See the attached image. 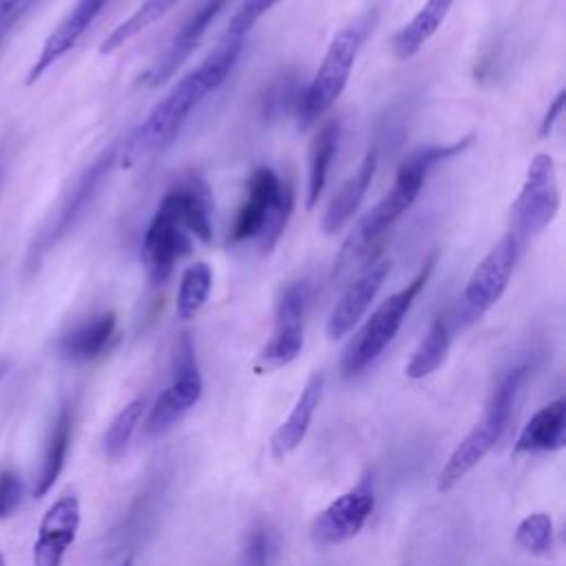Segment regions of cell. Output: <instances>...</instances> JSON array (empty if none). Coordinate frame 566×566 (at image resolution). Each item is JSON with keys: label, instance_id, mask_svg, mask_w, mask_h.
<instances>
[{"label": "cell", "instance_id": "6da1fadb", "mask_svg": "<svg viewBox=\"0 0 566 566\" xmlns=\"http://www.w3.org/2000/svg\"><path fill=\"white\" fill-rule=\"evenodd\" d=\"M214 199L199 172L177 177L164 197L142 239V265L150 285H164L177 261L192 252V241L212 239Z\"/></svg>", "mask_w": 566, "mask_h": 566}, {"label": "cell", "instance_id": "7a4b0ae2", "mask_svg": "<svg viewBox=\"0 0 566 566\" xmlns=\"http://www.w3.org/2000/svg\"><path fill=\"white\" fill-rule=\"evenodd\" d=\"M241 38H226L195 69L172 84L144 122L126 137L124 146H119L126 166L148 153L164 150L179 135L190 113L206 99V95L223 84L241 53Z\"/></svg>", "mask_w": 566, "mask_h": 566}, {"label": "cell", "instance_id": "3957f363", "mask_svg": "<svg viewBox=\"0 0 566 566\" xmlns=\"http://www.w3.org/2000/svg\"><path fill=\"white\" fill-rule=\"evenodd\" d=\"M469 142H471V137L449 144V146L420 148L413 155H409L400 164L391 188L376 201V206L371 210H367L363 214V219L356 223V228L343 243L336 268H334V276L340 274L343 270H349L352 263L360 261L363 254H367L376 245V241L382 239V234L411 208V203L418 199V195L424 186L429 168L451 155L462 153V148H467Z\"/></svg>", "mask_w": 566, "mask_h": 566}, {"label": "cell", "instance_id": "277c9868", "mask_svg": "<svg viewBox=\"0 0 566 566\" xmlns=\"http://www.w3.org/2000/svg\"><path fill=\"white\" fill-rule=\"evenodd\" d=\"M294 210V188L270 166H254L245 181V197L228 232V243L259 239V250L270 254Z\"/></svg>", "mask_w": 566, "mask_h": 566}, {"label": "cell", "instance_id": "5b68a950", "mask_svg": "<svg viewBox=\"0 0 566 566\" xmlns=\"http://www.w3.org/2000/svg\"><path fill=\"white\" fill-rule=\"evenodd\" d=\"M371 27H374V13L367 11L334 35L314 77L298 95L294 115L301 130H307L310 126H314L318 117H323L332 108V104L340 97Z\"/></svg>", "mask_w": 566, "mask_h": 566}, {"label": "cell", "instance_id": "8992f818", "mask_svg": "<svg viewBox=\"0 0 566 566\" xmlns=\"http://www.w3.org/2000/svg\"><path fill=\"white\" fill-rule=\"evenodd\" d=\"M526 378V367H513L509 369L495 385L484 416L482 420L458 442V447L451 451L449 460L444 462V467L438 473V484L436 489L440 493L451 491L469 471H473L482 458L495 447V442L502 438L509 420H511V411L517 398V391L522 387Z\"/></svg>", "mask_w": 566, "mask_h": 566}, {"label": "cell", "instance_id": "52a82bcc", "mask_svg": "<svg viewBox=\"0 0 566 566\" xmlns=\"http://www.w3.org/2000/svg\"><path fill=\"white\" fill-rule=\"evenodd\" d=\"M433 265H436V252L427 256L422 268L416 272V276L405 287H400L398 292L387 296L374 310V314L354 334V338L349 340V345L343 354V360H340L343 376H347V378L358 376L363 369H367L387 349V345L396 338V334H398L405 316L409 314L413 301L424 290V285H427L431 272H433Z\"/></svg>", "mask_w": 566, "mask_h": 566}, {"label": "cell", "instance_id": "ba28073f", "mask_svg": "<svg viewBox=\"0 0 566 566\" xmlns=\"http://www.w3.org/2000/svg\"><path fill=\"white\" fill-rule=\"evenodd\" d=\"M119 155V146L111 144L108 148H104L77 177V181L73 184V188L66 192L64 201L57 206V210L42 223V228L38 230V234L33 237L27 256H24V270L29 274H33L42 259L73 230V226L80 221V217L84 214V210L91 206V201L95 199L97 190L102 188L104 179L108 177V172L115 166V159Z\"/></svg>", "mask_w": 566, "mask_h": 566}, {"label": "cell", "instance_id": "9c48e42d", "mask_svg": "<svg viewBox=\"0 0 566 566\" xmlns=\"http://www.w3.org/2000/svg\"><path fill=\"white\" fill-rule=\"evenodd\" d=\"M524 243L509 230L475 265L471 272L458 310L453 312L455 325H471L484 316L504 294L513 279V270Z\"/></svg>", "mask_w": 566, "mask_h": 566}, {"label": "cell", "instance_id": "30bf717a", "mask_svg": "<svg viewBox=\"0 0 566 566\" xmlns=\"http://www.w3.org/2000/svg\"><path fill=\"white\" fill-rule=\"evenodd\" d=\"M559 210V186L555 159L539 153L531 159L520 195L513 201L511 232L526 243L531 237L539 234Z\"/></svg>", "mask_w": 566, "mask_h": 566}, {"label": "cell", "instance_id": "8fae6325", "mask_svg": "<svg viewBox=\"0 0 566 566\" xmlns=\"http://www.w3.org/2000/svg\"><path fill=\"white\" fill-rule=\"evenodd\" d=\"M310 287L305 279H294L283 285L274 307L272 334L256 356L259 371H272L290 365L303 349L305 310Z\"/></svg>", "mask_w": 566, "mask_h": 566}, {"label": "cell", "instance_id": "7c38bea8", "mask_svg": "<svg viewBox=\"0 0 566 566\" xmlns=\"http://www.w3.org/2000/svg\"><path fill=\"white\" fill-rule=\"evenodd\" d=\"M374 506H376L374 480L365 475L358 484L340 493L314 517L310 526L312 542L318 548H327L356 537L367 524V520L371 517Z\"/></svg>", "mask_w": 566, "mask_h": 566}, {"label": "cell", "instance_id": "4fadbf2b", "mask_svg": "<svg viewBox=\"0 0 566 566\" xmlns=\"http://www.w3.org/2000/svg\"><path fill=\"white\" fill-rule=\"evenodd\" d=\"M203 380L197 367L195 349L188 334L181 336L175 356V374L170 385L157 396L146 418V433H164L184 418L201 398Z\"/></svg>", "mask_w": 566, "mask_h": 566}, {"label": "cell", "instance_id": "5bb4252c", "mask_svg": "<svg viewBox=\"0 0 566 566\" xmlns=\"http://www.w3.org/2000/svg\"><path fill=\"white\" fill-rule=\"evenodd\" d=\"M228 4V0H201L197 9L186 18V22L179 27V31L170 38L164 53L150 64V69L144 73L142 82L150 88L164 84L175 75V71L190 57V53L197 49V44L203 40L210 24L217 20L221 9Z\"/></svg>", "mask_w": 566, "mask_h": 566}, {"label": "cell", "instance_id": "9a60e30c", "mask_svg": "<svg viewBox=\"0 0 566 566\" xmlns=\"http://www.w3.org/2000/svg\"><path fill=\"white\" fill-rule=\"evenodd\" d=\"M80 522L82 511L77 495H60L38 524V535L33 542V566H62L66 551L77 537Z\"/></svg>", "mask_w": 566, "mask_h": 566}, {"label": "cell", "instance_id": "2e32d148", "mask_svg": "<svg viewBox=\"0 0 566 566\" xmlns=\"http://www.w3.org/2000/svg\"><path fill=\"white\" fill-rule=\"evenodd\" d=\"M389 272H391V259H387V256L376 259L345 290V294L338 298V303L334 305V310L329 312L327 323H325V334L329 340L345 338L358 325V321L365 316L367 307L376 298V294L382 287Z\"/></svg>", "mask_w": 566, "mask_h": 566}, {"label": "cell", "instance_id": "e0dca14e", "mask_svg": "<svg viewBox=\"0 0 566 566\" xmlns=\"http://www.w3.org/2000/svg\"><path fill=\"white\" fill-rule=\"evenodd\" d=\"M108 2L111 0H77L66 13V18L44 40L42 51L27 75V84L38 82L62 55H66L77 44V40L88 31L93 20L104 11Z\"/></svg>", "mask_w": 566, "mask_h": 566}, {"label": "cell", "instance_id": "ac0fdd59", "mask_svg": "<svg viewBox=\"0 0 566 566\" xmlns=\"http://www.w3.org/2000/svg\"><path fill=\"white\" fill-rule=\"evenodd\" d=\"M323 385H325V376L321 371L312 374L310 380L305 382L301 396L296 398L292 411L287 413V418L276 427V431L270 438V451L274 460H285L290 453H294L301 442L305 440L314 413L318 409L321 402V394H323Z\"/></svg>", "mask_w": 566, "mask_h": 566}, {"label": "cell", "instance_id": "d6986e66", "mask_svg": "<svg viewBox=\"0 0 566 566\" xmlns=\"http://www.w3.org/2000/svg\"><path fill=\"white\" fill-rule=\"evenodd\" d=\"M376 164H378V153H376V148H371V150H367V155L363 157L358 168L334 192V197L329 199V203L323 212V219H321V228L327 237L343 230L347 226V221L354 217V212L358 210L360 201L365 199V195L371 186V179L376 175Z\"/></svg>", "mask_w": 566, "mask_h": 566}, {"label": "cell", "instance_id": "ffe728a7", "mask_svg": "<svg viewBox=\"0 0 566 566\" xmlns=\"http://www.w3.org/2000/svg\"><path fill=\"white\" fill-rule=\"evenodd\" d=\"M117 338L115 312H99L71 327L60 338V354L71 363H88L104 356Z\"/></svg>", "mask_w": 566, "mask_h": 566}, {"label": "cell", "instance_id": "44dd1931", "mask_svg": "<svg viewBox=\"0 0 566 566\" xmlns=\"http://www.w3.org/2000/svg\"><path fill=\"white\" fill-rule=\"evenodd\" d=\"M566 444V400L557 398L535 411L522 427L513 453H548Z\"/></svg>", "mask_w": 566, "mask_h": 566}, {"label": "cell", "instance_id": "7402d4cb", "mask_svg": "<svg viewBox=\"0 0 566 566\" xmlns=\"http://www.w3.org/2000/svg\"><path fill=\"white\" fill-rule=\"evenodd\" d=\"M71 433H73V409L71 405H62L60 411L55 413L46 442H44V451L35 471V480H33V497L40 500L44 497L57 482L64 462H66V453H69V444H71Z\"/></svg>", "mask_w": 566, "mask_h": 566}, {"label": "cell", "instance_id": "603a6c76", "mask_svg": "<svg viewBox=\"0 0 566 566\" xmlns=\"http://www.w3.org/2000/svg\"><path fill=\"white\" fill-rule=\"evenodd\" d=\"M453 312H440L431 323L409 363L405 365V376L411 380H422L438 371L449 356L453 332H455Z\"/></svg>", "mask_w": 566, "mask_h": 566}, {"label": "cell", "instance_id": "cb8c5ba5", "mask_svg": "<svg viewBox=\"0 0 566 566\" xmlns=\"http://www.w3.org/2000/svg\"><path fill=\"white\" fill-rule=\"evenodd\" d=\"M453 2L455 0H424L418 13L391 38V53L396 55V60L413 57L433 38Z\"/></svg>", "mask_w": 566, "mask_h": 566}, {"label": "cell", "instance_id": "d4e9b609", "mask_svg": "<svg viewBox=\"0 0 566 566\" xmlns=\"http://www.w3.org/2000/svg\"><path fill=\"white\" fill-rule=\"evenodd\" d=\"M340 122L327 119L312 137L307 153V208H314L329 177L332 161L338 153Z\"/></svg>", "mask_w": 566, "mask_h": 566}, {"label": "cell", "instance_id": "484cf974", "mask_svg": "<svg viewBox=\"0 0 566 566\" xmlns=\"http://www.w3.org/2000/svg\"><path fill=\"white\" fill-rule=\"evenodd\" d=\"M212 292V268L206 261H195L188 265L179 279L175 312L181 321L195 318V314L206 305Z\"/></svg>", "mask_w": 566, "mask_h": 566}, {"label": "cell", "instance_id": "4316f807", "mask_svg": "<svg viewBox=\"0 0 566 566\" xmlns=\"http://www.w3.org/2000/svg\"><path fill=\"white\" fill-rule=\"evenodd\" d=\"M179 0H144L124 22H119L102 42L99 53H113L122 49L126 42H130L135 35H139L144 29H148L153 22H157L161 15H166Z\"/></svg>", "mask_w": 566, "mask_h": 566}, {"label": "cell", "instance_id": "83f0119b", "mask_svg": "<svg viewBox=\"0 0 566 566\" xmlns=\"http://www.w3.org/2000/svg\"><path fill=\"white\" fill-rule=\"evenodd\" d=\"M144 398H135L113 418L102 438V449L108 460H119L126 453L128 442L144 416Z\"/></svg>", "mask_w": 566, "mask_h": 566}, {"label": "cell", "instance_id": "f1b7e54d", "mask_svg": "<svg viewBox=\"0 0 566 566\" xmlns=\"http://www.w3.org/2000/svg\"><path fill=\"white\" fill-rule=\"evenodd\" d=\"M515 544L528 555H548L553 548V520L548 513H531L515 526Z\"/></svg>", "mask_w": 566, "mask_h": 566}, {"label": "cell", "instance_id": "f546056e", "mask_svg": "<svg viewBox=\"0 0 566 566\" xmlns=\"http://www.w3.org/2000/svg\"><path fill=\"white\" fill-rule=\"evenodd\" d=\"M281 0H243L232 13L226 38H243Z\"/></svg>", "mask_w": 566, "mask_h": 566}, {"label": "cell", "instance_id": "4dcf8cb0", "mask_svg": "<svg viewBox=\"0 0 566 566\" xmlns=\"http://www.w3.org/2000/svg\"><path fill=\"white\" fill-rule=\"evenodd\" d=\"M27 495L22 475L13 467L0 469V520L11 517Z\"/></svg>", "mask_w": 566, "mask_h": 566}, {"label": "cell", "instance_id": "1f68e13d", "mask_svg": "<svg viewBox=\"0 0 566 566\" xmlns=\"http://www.w3.org/2000/svg\"><path fill=\"white\" fill-rule=\"evenodd\" d=\"M272 548H274V544H272L268 531L252 533L248 548H245V566H268Z\"/></svg>", "mask_w": 566, "mask_h": 566}, {"label": "cell", "instance_id": "d6a6232c", "mask_svg": "<svg viewBox=\"0 0 566 566\" xmlns=\"http://www.w3.org/2000/svg\"><path fill=\"white\" fill-rule=\"evenodd\" d=\"M33 4L35 0H0V42Z\"/></svg>", "mask_w": 566, "mask_h": 566}, {"label": "cell", "instance_id": "836d02e7", "mask_svg": "<svg viewBox=\"0 0 566 566\" xmlns=\"http://www.w3.org/2000/svg\"><path fill=\"white\" fill-rule=\"evenodd\" d=\"M564 102H566V91H559V93L555 95V99L548 104V108H546V113H544V117H542L539 137H546V135L553 133L557 119H559L562 113H564Z\"/></svg>", "mask_w": 566, "mask_h": 566}, {"label": "cell", "instance_id": "e575fe53", "mask_svg": "<svg viewBox=\"0 0 566 566\" xmlns=\"http://www.w3.org/2000/svg\"><path fill=\"white\" fill-rule=\"evenodd\" d=\"M119 566H133V559H130V557H126V559H124Z\"/></svg>", "mask_w": 566, "mask_h": 566}, {"label": "cell", "instance_id": "d590c367", "mask_svg": "<svg viewBox=\"0 0 566 566\" xmlns=\"http://www.w3.org/2000/svg\"><path fill=\"white\" fill-rule=\"evenodd\" d=\"M4 371H7V363H0V378L4 376Z\"/></svg>", "mask_w": 566, "mask_h": 566}, {"label": "cell", "instance_id": "8d00e7d4", "mask_svg": "<svg viewBox=\"0 0 566 566\" xmlns=\"http://www.w3.org/2000/svg\"><path fill=\"white\" fill-rule=\"evenodd\" d=\"M2 170H4V161H2V153H0V177H2Z\"/></svg>", "mask_w": 566, "mask_h": 566}, {"label": "cell", "instance_id": "74e56055", "mask_svg": "<svg viewBox=\"0 0 566 566\" xmlns=\"http://www.w3.org/2000/svg\"><path fill=\"white\" fill-rule=\"evenodd\" d=\"M0 566H7V562H4V555H2V551H0Z\"/></svg>", "mask_w": 566, "mask_h": 566}, {"label": "cell", "instance_id": "f35d334b", "mask_svg": "<svg viewBox=\"0 0 566 566\" xmlns=\"http://www.w3.org/2000/svg\"><path fill=\"white\" fill-rule=\"evenodd\" d=\"M243 566H245V564H243Z\"/></svg>", "mask_w": 566, "mask_h": 566}]
</instances>
